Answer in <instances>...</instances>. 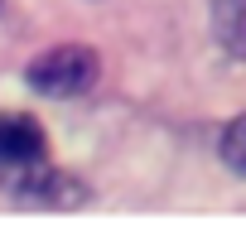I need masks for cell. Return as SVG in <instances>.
<instances>
[{
    "instance_id": "6da1fadb",
    "label": "cell",
    "mask_w": 246,
    "mask_h": 251,
    "mask_svg": "<svg viewBox=\"0 0 246 251\" xmlns=\"http://www.w3.org/2000/svg\"><path fill=\"white\" fill-rule=\"evenodd\" d=\"M97 77H101V58H97V49H87V44H53V49H44V53L25 68L29 92L58 97V101L63 97L92 92Z\"/></svg>"
},
{
    "instance_id": "7a4b0ae2",
    "label": "cell",
    "mask_w": 246,
    "mask_h": 251,
    "mask_svg": "<svg viewBox=\"0 0 246 251\" xmlns=\"http://www.w3.org/2000/svg\"><path fill=\"white\" fill-rule=\"evenodd\" d=\"M44 155H49L44 126L25 111H0V169L25 174L34 164H44Z\"/></svg>"
},
{
    "instance_id": "3957f363",
    "label": "cell",
    "mask_w": 246,
    "mask_h": 251,
    "mask_svg": "<svg viewBox=\"0 0 246 251\" xmlns=\"http://www.w3.org/2000/svg\"><path fill=\"white\" fill-rule=\"evenodd\" d=\"M208 20H213V39L222 44V53L246 63V0H213Z\"/></svg>"
},
{
    "instance_id": "277c9868",
    "label": "cell",
    "mask_w": 246,
    "mask_h": 251,
    "mask_svg": "<svg viewBox=\"0 0 246 251\" xmlns=\"http://www.w3.org/2000/svg\"><path fill=\"white\" fill-rule=\"evenodd\" d=\"M217 155H222V164H227L232 174H242V179H246V111L227 121V130H222V145H217Z\"/></svg>"
},
{
    "instance_id": "5b68a950",
    "label": "cell",
    "mask_w": 246,
    "mask_h": 251,
    "mask_svg": "<svg viewBox=\"0 0 246 251\" xmlns=\"http://www.w3.org/2000/svg\"><path fill=\"white\" fill-rule=\"evenodd\" d=\"M0 15H5V0H0Z\"/></svg>"
}]
</instances>
